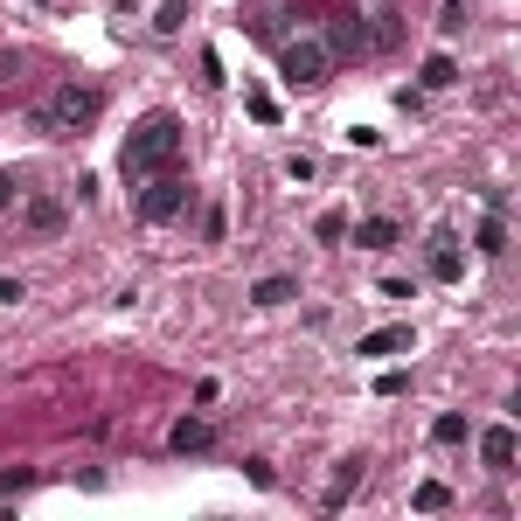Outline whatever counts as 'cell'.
<instances>
[{
	"label": "cell",
	"instance_id": "cell-6",
	"mask_svg": "<svg viewBox=\"0 0 521 521\" xmlns=\"http://www.w3.org/2000/svg\"><path fill=\"white\" fill-rule=\"evenodd\" d=\"M167 445H174L181 459H188V452H209V445H216V424H209V417H181V424L167 431Z\"/></svg>",
	"mask_w": 521,
	"mask_h": 521
},
{
	"label": "cell",
	"instance_id": "cell-17",
	"mask_svg": "<svg viewBox=\"0 0 521 521\" xmlns=\"http://www.w3.org/2000/svg\"><path fill=\"white\" fill-rule=\"evenodd\" d=\"M431 438H438V445H459V438H466V417H459V410H445V417L431 424Z\"/></svg>",
	"mask_w": 521,
	"mask_h": 521
},
{
	"label": "cell",
	"instance_id": "cell-3",
	"mask_svg": "<svg viewBox=\"0 0 521 521\" xmlns=\"http://www.w3.org/2000/svg\"><path fill=\"white\" fill-rule=\"evenodd\" d=\"M278 70H285V84H299V91H320V84L334 77V49H327L320 35H292V42L278 49Z\"/></svg>",
	"mask_w": 521,
	"mask_h": 521
},
{
	"label": "cell",
	"instance_id": "cell-4",
	"mask_svg": "<svg viewBox=\"0 0 521 521\" xmlns=\"http://www.w3.org/2000/svg\"><path fill=\"white\" fill-rule=\"evenodd\" d=\"M181 209H188V181H181V167L139 181V216H146V223H174Z\"/></svg>",
	"mask_w": 521,
	"mask_h": 521
},
{
	"label": "cell",
	"instance_id": "cell-2",
	"mask_svg": "<svg viewBox=\"0 0 521 521\" xmlns=\"http://www.w3.org/2000/svg\"><path fill=\"white\" fill-rule=\"evenodd\" d=\"M98 112H105V91H98V84H56V91L35 105V132H49V139H70V132L91 126Z\"/></svg>",
	"mask_w": 521,
	"mask_h": 521
},
{
	"label": "cell",
	"instance_id": "cell-14",
	"mask_svg": "<svg viewBox=\"0 0 521 521\" xmlns=\"http://www.w3.org/2000/svg\"><path fill=\"white\" fill-rule=\"evenodd\" d=\"M445 84H459V63L452 56H424V91H445Z\"/></svg>",
	"mask_w": 521,
	"mask_h": 521
},
{
	"label": "cell",
	"instance_id": "cell-15",
	"mask_svg": "<svg viewBox=\"0 0 521 521\" xmlns=\"http://www.w3.org/2000/svg\"><path fill=\"white\" fill-rule=\"evenodd\" d=\"M410 508H417V515H438V508H452V494H445L438 480H424V487L410 494Z\"/></svg>",
	"mask_w": 521,
	"mask_h": 521
},
{
	"label": "cell",
	"instance_id": "cell-10",
	"mask_svg": "<svg viewBox=\"0 0 521 521\" xmlns=\"http://www.w3.org/2000/svg\"><path fill=\"white\" fill-rule=\"evenodd\" d=\"M355 487H362V459H341V466H334V480H327V508H341Z\"/></svg>",
	"mask_w": 521,
	"mask_h": 521
},
{
	"label": "cell",
	"instance_id": "cell-16",
	"mask_svg": "<svg viewBox=\"0 0 521 521\" xmlns=\"http://www.w3.org/2000/svg\"><path fill=\"white\" fill-rule=\"evenodd\" d=\"M313 237H320V244H341V237H348V216H341V209H327V216L313 223Z\"/></svg>",
	"mask_w": 521,
	"mask_h": 521
},
{
	"label": "cell",
	"instance_id": "cell-9",
	"mask_svg": "<svg viewBox=\"0 0 521 521\" xmlns=\"http://www.w3.org/2000/svg\"><path fill=\"white\" fill-rule=\"evenodd\" d=\"M396 348H410V327H376L355 341V355H396Z\"/></svg>",
	"mask_w": 521,
	"mask_h": 521
},
{
	"label": "cell",
	"instance_id": "cell-19",
	"mask_svg": "<svg viewBox=\"0 0 521 521\" xmlns=\"http://www.w3.org/2000/svg\"><path fill=\"white\" fill-rule=\"evenodd\" d=\"M480 251H508V230H501V216H487V223H480Z\"/></svg>",
	"mask_w": 521,
	"mask_h": 521
},
{
	"label": "cell",
	"instance_id": "cell-7",
	"mask_svg": "<svg viewBox=\"0 0 521 521\" xmlns=\"http://www.w3.org/2000/svg\"><path fill=\"white\" fill-rule=\"evenodd\" d=\"M320 42H327L334 56H362V49H369V28H362L355 14H341V21H334V28H327Z\"/></svg>",
	"mask_w": 521,
	"mask_h": 521
},
{
	"label": "cell",
	"instance_id": "cell-22",
	"mask_svg": "<svg viewBox=\"0 0 521 521\" xmlns=\"http://www.w3.org/2000/svg\"><path fill=\"white\" fill-rule=\"evenodd\" d=\"M21 487H35V473H28V466H21V473H0V501H7V494H21Z\"/></svg>",
	"mask_w": 521,
	"mask_h": 521
},
{
	"label": "cell",
	"instance_id": "cell-8",
	"mask_svg": "<svg viewBox=\"0 0 521 521\" xmlns=\"http://www.w3.org/2000/svg\"><path fill=\"white\" fill-rule=\"evenodd\" d=\"M480 459H487L494 473H508V466H515V424H494V431L480 438Z\"/></svg>",
	"mask_w": 521,
	"mask_h": 521
},
{
	"label": "cell",
	"instance_id": "cell-24",
	"mask_svg": "<svg viewBox=\"0 0 521 521\" xmlns=\"http://www.w3.org/2000/svg\"><path fill=\"white\" fill-rule=\"evenodd\" d=\"M14 299H21V285H14V278H0V306H14Z\"/></svg>",
	"mask_w": 521,
	"mask_h": 521
},
{
	"label": "cell",
	"instance_id": "cell-21",
	"mask_svg": "<svg viewBox=\"0 0 521 521\" xmlns=\"http://www.w3.org/2000/svg\"><path fill=\"white\" fill-rule=\"evenodd\" d=\"M410 390V376H403V369H383V376H376V396H403Z\"/></svg>",
	"mask_w": 521,
	"mask_h": 521
},
{
	"label": "cell",
	"instance_id": "cell-18",
	"mask_svg": "<svg viewBox=\"0 0 521 521\" xmlns=\"http://www.w3.org/2000/svg\"><path fill=\"white\" fill-rule=\"evenodd\" d=\"M181 21H188V7H181V0H167V7L153 14V28H160V35H181Z\"/></svg>",
	"mask_w": 521,
	"mask_h": 521
},
{
	"label": "cell",
	"instance_id": "cell-12",
	"mask_svg": "<svg viewBox=\"0 0 521 521\" xmlns=\"http://www.w3.org/2000/svg\"><path fill=\"white\" fill-rule=\"evenodd\" d=\"M459 271H466V264H459V244L438 230V237H431V278H459Z\"/></svg>",
	"mask_w": 521,
	"mask_h": 521
},
{
	"label": "cell",
	"instance_id": "cell-5",
	"mask_svg": "<svg viewBox=\"0 0 521 521\" xmlns=\"http://www.w3.org/2000/svg\"><path fill=\"white\" fill-rule=\"evenodd\" d=\"M21 223H28L35 237H63V223H70V209H63L56 195H28V202H21Z\"/></svg>",
	"mask_w": 521,
	"mask_h": 521
},
{
	"label": "cell",
	"instance_id": "cell-11",
	"mask_svg": "<svg viewBox=\"0 0 521 521\" xmlns=\"http://www.w3.org/2000/svg\"><path fill=\"white\" fill-rule=\"evenodd\" d=\"M355 244H362V251H390V244H396V223H390V216H369V223H355Z\"/></svg>",
	"mask_w": 521,
	"mask_h": 521
},
{
	"label": "cell",
	"instance_id": "cell-13",
	"mask_svg": "<svg viewBox=\"0 0 521 521\" xmlns=\"http://www.w3.org/2000/svg\"><path fill=\"white\" fill-rule=\"evenodd\" d=\"M285 299H299L292 278H258V285H251V306H285Z\"/></svg>",
	"mask_w": 521,
	"mask_h": 521
},
{
	"label": "cell",
	"instance_id": "cell-1",
	"mask_svg": "<svg viewBox=\"0 0 521 521\" xmlns=\"http://www.w3.org/2000/svg\"><path fill=\"white\" fill-rule=\"evenodd\" d=\"M181 146H188V126H181L174 112H153V119H139V126H132L126 153H119V174L139 188L146 174H167V167H181Z\"/></svg>",
	"mask_w": 521,
	"mask_h": 521
},
{
	"label": "cell",
	"instance_id": "cell-23",
	"mask_svg": "<svg viewBox=\"0 0 521 521\" xmlns=\"http://www.w3.org/2000/svg\"><path fill=\"white\" fill-rule=\"evenodd\" d=\"M14 195H21V181H14V174L0 167V209H14Z\"/></svg>",
	"mask_w": 521,
	"mask_h": 521
},
{
	"label": "cell",
	"instance_id": "cell-20",
	"mask_svg": "<svg viewBox=\"0 0 521 521\" xmlns=\"http://www.w3.org/2000/svg\"><path fill=\"white\" fill-rule=\"evenodd\" d=\"M285 174H292V181H313V174H320V160H313V153H292V160H285Z\"/></svg>",
	"mask_w": 521,
	"mask_h": 521
}]
</instances>
